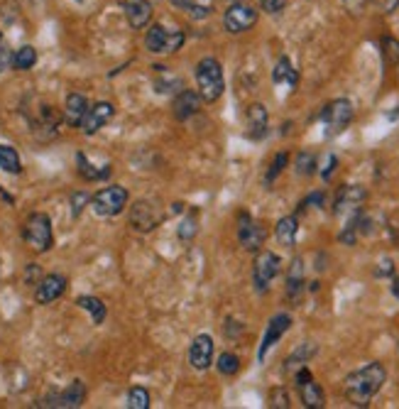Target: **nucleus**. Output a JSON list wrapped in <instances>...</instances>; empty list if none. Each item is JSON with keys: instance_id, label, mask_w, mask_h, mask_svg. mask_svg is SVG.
I'll list each match as a JSON object with an SVG mask.
<instances>
[{"instance_id": "nucleus-1", "label": "nucleus", "mask_w": 399, "mask_h": 409, "mask_svg": "<svg viewBox=\"0 0 399 409\" xmlns=\"http://www.w3.org/2000/svg\"><path fill=\"white\" fill-rule=\"evenodd\" d=\"M387 380V370L380 363H367L365 367L350 372L346 377V397L350 405L355 407H367L370 400L382 390Z\"/></svg>"}, {"instance_id": "nucleus-2", "label": "nucleus", "mask_w": 399, "mask_h": 409, "mask_svg": "<svg viewBox=\"0 0 399 409\" xmlns=\"http://www.w3.org/2000/svg\"><path fill=\"white\" fill-rule=\"evenodd\" d=\"M196 86L198 96H201L203 103H216L223 96L226 89V79H223V69L218 64V59L206 57L196 64Z\"/></svg>"}, {"instance_id": "nucleus-3", "label": "nucleus", "mask_w": 399, "mask_h": 409, "mask_svg": "<svg viewBox=\"0 0 399 409\" xmlns=\"http://www.w3.org/2000/svg\"><path fill=\"white\" fill-rule=\"evenodd\" d=\"M25 243L34 250V253H47L54 245V233H52V221H49L47 213H32V216L25 221L23 228Z\"/></svg>"}, {"instance_id": "nucleus-4", "label": "nucleus", "mask_w": 399, "mask_h": 409, "mask_svg": "<svg viewBox=\"0 0 399 409\" xmlns=\"http://www.w3.org/2000/svg\"><path fill=\"white\" fill-rule=\"evenodd\" d=\"M127 199H130V194H127L125 187H106L91 196V208H94L99 216L110 218V216H118V213L125 211Z\"/></svg>"}, {"instance_id": "nucleus-5", "label": "nucleus", "mask_w": 399, "mask_h": 409, "mask_svg": "<svg viewBox=\"0 0 399 409\" xmlns=\"http://www.w3.org/2000/svg\"><path fill=\"white\" fill-rule=\"evenodd\" d=\"M186 34L182 30H167L165 25H150L145 34V47L152 54H172L177 49H182Z\"/></svg>"}, {"instance_id": "nucleus-6", "label": "nucleus", "mask_w": 399, "mask_h": 409, "mask_svg": "<svg viewBox=\"0 0 399 409\" xmlns=\"http://www.w3.org/2000/svg\"><path fill=\"white\" fill-rule=\"evenodd\" d=\"M321 120L326 125V135L334 137L341 135L348 125L353 122V103L348 99H336L321 111Z\"/></svg>"}, {"instance_id": "nucleus-7", "label": "nucleus", "mask_w": 399, "mask_h": 409, "mask_svg": "<svg viewBox=\"0 0 399 409\" xmlns=\"http://www.w3.org/2000/svg\"><path fill=\"white\" fill-rule=\"evenodd\" d=\"M165 221V213L157 206V201H150V199H140V201L132 203L130 208V226L140 233H150L155 231L160 223Z\"/></svg>"}, {"instance_id": "nucleus-8", "label": "nucleus", "mask_w": 399, "mask_h": 409, "mask_svg": "<svg viewBox=\"0 0 399 409\" xmlns=\"http://www.w3.org/2000/svg\"><path fill=\"white\" fill-rule=\"evenodd\" d=\"M279 265H282L279 255L270 253V250L258 253L255 265H253V282H255V289H258V292H267L270 282L279 275Z\"/></svg>"}, {"instance_id": "nucleus-9", "label": "nucleus", "mask_w": 399, "mask_h": 409, "mask_svg": "<svg viewBox=\"0 0 399 409\" xmlns=\"http://www.w3.org/2000/svg\"><path fill=\"white\" fill-rule=\"evenodd\" d=\"M258 23V10L248 3H233L223 15V25L230 34H240V32H248L250 27H255Z\"/></svg>"}, {"instance_id": "nucleus-10", "label": "nucleus", "mask_w": 399, "mask_h": 409, "mask_svg": "<svg viewBox=\"0 0 399 409\" xmlns=\"http://www.w3.org/2000/svg\"><path fill=\"white\" fill-rule=\"evenodd\" d=\"M86 400V385L81 380H74L69 387H64L61 392H54L52 397L42 400L39 405L42 407H64V409H76L81 407Z\"/></svg>"}, {"instance_id": "nucleus-11", "label": "nucleus", "mask_w": 399, "mask_h": 409, "mask_svg": "<svg viewBox=\"0 0 399 409\" xmlns=\"http://www.w3.org/2000/svg\"><path fill=\"white\" fill-rule=\"evenodd\" d=\"M238 240L245 250H260L265 243V228L258 221L248 216V213H240L238 216Z\"/></svg>"}, {"instance_id": "nucleus-12", "label": "nucleus", "mask_w": 399, "mask_h": 409, "mask_svg": "<svg viewBox=\"0 0 399 409\" xmlns=\"http://www.w3.org/2000/svg\"><path fill=\"white\" fill-rule=\"evenodd\" d=\"M115 115V106L108 103V101H101L96 106H89V113H86L84 122H81V130L86 135H96L103 125H108Z\"/></svg>"}, {"instance_id": "nucleus-13", "label": "nucleus", "mask_w": 399, "mask_h": 409, "mask_svg": "<svg viewBox=\"0 0 399 409\" xmlns=\"http://www.w3.org/2000/svg\"><path fill=\"white\" fill-rule=\"evenodd\" d=\"M289 326H291V316L289 314H277L272 321H270L267 331H265V336H262V344H260V353H258L260 363H265L267 353L272 351V346L277 344L279 339H282L286 331H289Z\"/></svg>"}, {"instance_id": "nucleus-14", "label": "nucleus", "mask_w": 399, "mask_h": 409, "mask_svg": "<svg viewBox=\"0 0 399 409\" xmlns=\"http://www.w3.org/2000/svg\"><path fill=\"white\" fill-rule=\"evenodd\" d=\"M189 363L194 370H208L213 363V339L208 334H198L189 348Z\"/></svg>"}, {"instance_id": "nucleus-15", "label": "nucleus", "mask_w": 399, "mask_h": 409, "mask_svg": "<svg viewBox=\"0 0 399 409\" xmlns=\"http://www.w3.org/2000/svg\"><path fill=\"white\" fill-rule=\"evenodd\" d=\"M64 292H66V277H61V275H44L37 282L34 299H37V304H52Z\"/></svg>"}, {"instance_id": "nucleus-16", "label": "nucleus", "mask_w": 399, "mask_h": 409, "mask_svg": "<svg viewBox=\"0 0 399 409\" xmlns=\"http://www.w3.org/2000/svg\"><path fill=\"white\" fill-rule=\"evenodd\" d=\"M125 20L132 30H145L152 20V5L147 0H125L122 3Z\"/></svg>"}, {"instance_id": "nucleus-17", "label": "nucleus", "mask_w": 399, "mask_h": 409, "mask_svg": "<svg viewBox=\"0 0 399 409\" xmlns=\"http://www.w3.org/2000/svg\"><path fill=\"white\" fill-rule=\"evenodd\" d=\"M367 199V191L357 184H348L338 191L336 196V213H350V211H357L362 206V201Z\"/></svg>"}, {"instance_id": "nucleus-18", "label": "nucleus", "mask_w": 399, "mask_h": 409, "mask_svg": "<svg viewBox=\"0 0 399 409\" xmlns=\"http://www.w3.org/2000/svg\"><path fill=\"white\" fill-rule=\"evenodd\" d=\"M245 122H248V137H253V140H262V137L267 135V125H270L267 108H265L262 103H253L248 108Z\"/></svg>"}, {"instance_id": "nucleus-19", "label": "nucleus", "mask_w": 399, "mask_h": 409, "mask_svg": "<svg viewBox=\"0 0 399 409\" xmlns=\"http://www.w3.org/2000/svg\"><path fill=\"white\" fill-rule=\"evenodd\" d=\"M174 108V115L179 118V120H189L191 115L198 113V108H201V96H198V91H179L177 99H174L172 103Z\"/></svg>"}, {"instance_id": "nucleus-20", "label": "nucleus", "mask_w": 399, "mask_h": 409, "mask_svg": "<svg viewBox=\"0 0 399 409\" xmlns=\"http://www.w3.org/2000/svg\"><path fill=\"white\" fill-rule=\"evenodd\" d=\"M86 113H89V101L81 94H69L66 96V106H64V120L66 125L71 127H81Z\"/></svg>"}, {"instance_id": "nucleus-21", "label": "nucleus", "mask_w": 399, "mask_h": 409, "mask_svg": "<svg viewBox=\"0 0 399 409\" xmlns=\"http://www.w3.org/2000/svg\"><path fill=\"white\" fill-rule=\"evenodd\" d=\"M296 387H299L301 402H304L306 409H321V407L326 405L324 390H321V385L314 380V377H311V380H306V382H301V385H296Z\"/></svg>"}, {"instance_id": "nucleus-22", "label": "nucleus", "mask_w": 399, "mask_h": 409, "mask_svg": "<svg viewBox=\"0 0 399 409\" xmlns=\"http://www.w3.org/2000/svg\"><path fill=\"white\" fill-rule=\"evenodd\" d=\"M170 3L194 20H203L213 13V0H170Z\"/></svg>"}, {"instance_id": "nucleus-23", "label": "nucleus", "mask_w": 399, "mask_h": 409, "mask_svg": "<svg viewBox=\"0 0 399 409\" xmlns=\"http://www.w3.org/2000/svg\"><path fill=\"white\" fill-rule=\"evenodd\" d=\"M304 289V260L301 258H294L289 268V275H286V296L289 299H296Z\"/></svg>"}, {"instance_id": "nucleus-24", "label": "nucleus", "mask_w": 399, "mask_h": 409, "mask_svg": "<svg viewBox=\"0 0 399 409\" xmlns=\"http://www.w3.org/2000/svg\"><path fill=\"white\" fill-rule=\"evenodd\" d=\"M296 231H299V221H296V216H284L282 221L277 223V228H274V235H277L279 245L291 248V245L296 243Z\"/></svg>"}, {"instance_id": "nucleus-25", "label": "nucleus", "mask_w": 399, "mask_h": 409, "mask_svg": "<svg viewBox=\"0 0 399 409\" xmlns=\"http://www.w3.org/2000/svg\"><path fill=\"white\" fill-rule=\"evenodd\" d=\"M316 351H319V348H316V344H301L299 348H296L289 358H286L284 370L286 372H296L301 365H306V363H309L311 358L316 355Z\"/></svg>"}, {"instance_id": "nucleus-26", "label": "nucleus", "mask_w": 399, "mask_h": 409, "mask_svg": "<svg viewBox=\"0 0 399 409\" xmlns=\"http://www.w3.org/2000/svg\"><path fill=\"white\" fill-rule=\"evenodd\" d=\"M76 304H79L81 309L89 311L91 321H94L96 326L106 321V314H108V309H106V304L99 299V296H79V299H76Z\"/></svg>"}, {"instance_id": "nucleus-27", "label": "nucleus", "mask_w": 399, "mask_h": 409, "mask_svg": "<svg viewBox=\"0 0 399 409\" xmlns=\"http://www.w3.org/2000/svg\"><path fill=\"white\" fill-rule=\"evenodd\" d=\"M272 81L274 84H286V86H291V89L296 86L299 76H296V71L291 69V61L286 57L277 61V66H274V71H272Z\"/></svg>"}, {"instance_id": "nucleus-28", "label": "nucleus", "mask_w": 399, "mask_h": 409, "mask_svg": "<svg viewBox=\"0 0 399 409\" xmlns=\"http://www.w3.org/2000/svg\"><path fill=\"white\" fill-rule=\"evenodd\" d=\"M0 170L10 172V175H20L23 172V162H20V155L15 147L0 145Z\"/></svg>"}, {"instance_id": "nucleus-29", "label": "nucleus", "mask_w": 399, "mask_h": 409, "mask_svg": "<svg viewBox=\"0 0 399 409\" xmlns=\"http://www.w3.org/2000/svg\"><path fill=\"white\" fill-rule=\"evenodd\" d=\"M34 64H37V49L25 44V47H20L18 52L13 54V64L10 66L18 71H27V69H32Z\"/></svg>"}, {"instance_id": "nucleus-30", "label": "nucleus", "mask_w": 399, "mask_h": 409, "mask_svg": "<svg viewBox=\"0 0 399 409\" xmlns=\"http://www.w3.org/2000/svg\"><path fill=\"white\" fill-rule=\"evenodd\" d=\"M76 162H79V172L84 179H89V182H101V179H106L110 175V165H106L103 170H96L94 165H91L89 160H86L84 155H76Z\"/></svg>"}, {"instance_id": "nucleus-31", "label": "nucleus", "mask_w": 399, "mask_h": 409, "mask_svg": "<svg viewBox=\"0 0 399 409\" xmlns=\"http://www.w3.org/2000/svg\"><path fill=\"white\" fill-rule=\"evenodd\" d=\"M127 407L130 409H150V392L145 387H132L127 392Z\"/></svg>"}, {"instance_id": "nucleus-32", "label": "nucleus", "mask_w": 399, "mask_h": 409, "mask_svg": "<svg viewBox=\"0 0 399 409\" xmlns=\"http://www.w3.org/2000/svg\"><path fill=\"white\" fill-rule=\"evenodd\" d=\"M218 372H221V375H228V377H233L235 372L240 370V358L235 355V353H223L221 358H218Z\"/></svg>"}, {"instance_id": "nucleus-33", "label": "nucleus", "mask_w": 399, "mask_h": 409, "mask_svg": "<svg viewBox=\"0 0 399 409\" xmlns=\"http://www.w3.org/2000/svg\"><path fill=\"white\" fill-rule=\"evenodd\" d=\"M198 231V221L194 213H186L182 221V226H179V240H184V243H189V240H194V235Z\"/></svg>"}, {"instance_id": "nucleus-34", "label": "nucleus", "mask_w": 399, "mask_h": 409, "mask_svg": "<svg viewBox=\"0 0 399 409\" xmlns=\"http://www.w3.org/2000/svg\"><path fill=\"white\" fill-rule=\"evenodd\" d=\"M286 162H289V155H286V152H279V155L274 157L272 167H270V170H267V177H265V184H267V187H270V184H272L279 175H282V170L286 167Z\"/></svg>"}, {"instance_id": "nucleus-35", "label": "nucleus", "mask_w": 399, "mask_h": 409, "mask_svg": "<svg viewBox=\"0 0 399 409\" xmlns=\"http://www.w3.org/2000/svg\"><path fill=\"white\" fill-rule=\"evenodd\" d=\"M296 172H299L301 177H309L316 172V157L309 155V152H301L299 157H296Z\"/></svg>"}, {"instance_id": "nucleus-36", "label": "nucleus", "mask_w": 399, "mask_h": 409, "mask_svg": "<svg viewBox=\"0 0 399 409\" xmlns=\"http://www.w3.org/2000/svg\"><path fill=\"white\" fill-rule=\"evenodd\" d=\"M382 54H385V61L387 64H395L399 59V42L395 37H385L382 39Z\"/></svg>"}, {"instance_id": "nucleus-37", "label": "nucleus", "mask_w": 399, "mask_h": 409, "mask_svg": "<svg viewBox=\"0 0 399 409\" xmlns=\"http://www.w3.org/2000/svg\"><path fill=\"white\" fill-rule=\"evenodd\" d=\"M91 203V196L89 194H84V191H76V194H71V213H74V218H79L81 216V211H84L86 206Z\"/></svg>"}, {"instance_id": "nucleus-38", "label": "nucleus", "mask_w": 399, "mask_h": 409, "mask_svg": "<svg viewBox=\"0 0 399 409\" xmlns=\"http://www.w3.org/2000/svg\"><path fill=\"white\" fill-rule=\"evenodd\" d=\"M10 64H13V52H10V44H8V39H5V34L0 32V74H3Z\"/></svg>"}, {"instance_id": "nucleus-39", "label": "nucleus", "mask_w": 399, "mask_h": 409, "mask_svg": "<svg viewBox=\"0 0 399 409\" xmlns=\"http://www.w3.org/2000/svg\"><path fill=\"white\" fill-rule=\"evenodd\" d=\"M260 5H262L265 13L277 15V13H282V10L286 8V0H260Z\"/></svg>"}, {"instance_id": "nucleus-40", "label": "nucleus", "mask_w": 399, "mask_h": 409, "mask_svg": "<svg viewBox=\"0 0 399 409\" xmlns=\"http://www.w3.org/2000/svg\"><path fill=\"white\" fill-rule=\"evenodd\" d=\"M272 407H289V395L284 390H272Z\"/></svg>"}, {"instance_id": "nucleus-41", "label": "nucleus", "mask_w": 399, "mask_h": 409, "mask_svg": "<svg viewBox=\"0 0 399 409\" xmlns=\"http://www.w3.org/2000/svg\"><path fill=\"white\" fill-rule=\"evenodd\" d=\"M42 277H44V275L39 272V268H37V265H30V268H27V272H25V282H27V284H37V282H39V279H42Z\"/></svg>"}, {"instance_id": "nucleus-42", "label": "nucleus", "mask_w": 399, "mask_h": 409, "mask_svg": "<svg viewBox=\"0 0 399 409\" xmlns=\"http://www.w3.org/2000/svg\"><path fill=\"white\" fill-rule=\"evenodd\" d=\"M380 265H382V268L377 270V275H380V277H382V275H392V272H395V265H392L390 260H385V263H380Z\"/></svg>"}, {"instance_id": "nucleus-43", "label": "nucleus", "mask_w": 399, "mask_h": 409, "mask_svg": "<svg viewBox=\"0 0 399 409\" xmlns=\"http://www.w3.org/2000/svg\"><path fill=\"white\" fill-rule=\"evenodd\" d=\"M397 3H399V0H390V3H387V5H385V13H395Z\"/></svg>"}, {"instance_id": "nucleus-44", "label": "nucleus", "mask_w": 399, "mask_h": 409, "mask_svg": "<svg viewBox=\"0 0 399 409\" xmlns=\"http://www.w3.org/2000/svg\"><path fill=\"white\" fill-rule=\"evenodd\" d=\"M392 294L399 299V279H392Z\"/></svg>"}, {"instance_id": "nucleus-45", "label": "nucleus", "mask_w": 399, "mask_h": 409, "mask_svg": "<svg viewBox=\"0 0 399 409\" xmlns=\"http://www.w3.org/2000/svg\"><path fill=\"white\" fill-rule=\"evenodd\" d=\"M0 196H3V199H5V201H13V196H8V194H5V191H3V189H0Z\"/></svg>"}, {"instance_id": "nucleus-46", "label": "nucleus", "mask_w": 399, "mask_h": 409, "mask_svg": "<svg viewBox=\"0 0 399 409\" xmlns=\"http://www.w3.org/2000/svg\"><path fill=\"white\" fill-rule=\"evenodd\" d=\"M228 3H238V0H228Z\"/></svg>"}, {"instance_id": "nucleus-47", "label": "nucleus", "mask_w": 399, "mask_h": 409, "mask_svg": "<svg viewBox=\"0 0 399 409\" xmlns=\"http://www.w3.org/2000/svg\"><path fill=\"white\" fill-rule=\"evenodd\" d=\"M79 3H84V0H79Z\"/></svg>"}]
</instances>
